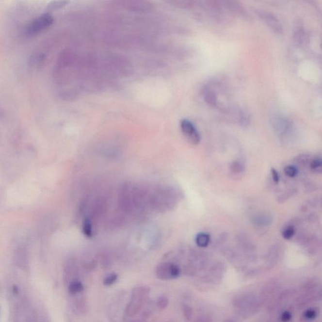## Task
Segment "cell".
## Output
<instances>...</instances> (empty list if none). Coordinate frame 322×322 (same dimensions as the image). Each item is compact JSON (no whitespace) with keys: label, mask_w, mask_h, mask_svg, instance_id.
I'll list each match as a JSON object with an SVG mask.
<instances>
[{"label":"cell","mask_w":322,"mask_h":322,"mask_svg":"<svg viewBox=\"0 0 322 322\" xmlns=\"http://www.w3.org/2000/svg\"><path fill=\"white\" fill-rule=\"evenodd\" d=\"M149 288L139 287L133 290L131 300L126 307L125 315L127 318H133L138 314L143 306L148 302Z\"/></svg>","instance_id":"obj_1"},{"label":"cell","mask_w":322,"mask_h":322,"mask_svg":"<svg viewBox=\"0 0 322 322\" xmlns=\"http://www.w3.org/2000/svg\"><path fill=\"white\" fill-rule=\"evenodd\" d=\"M53 22H54V18L51 15L48 13L42 15L30 23L25 30L26 31L25 33L29 37H33V36L39 34L40 33L49 28Z\"/></svg>","instance_id":"obj_2"},{"label":"cell","mask_w":322,"mask_h":322,"mask_svg":"<svg viewBox=\"0 0 322 322\" xmlns=\"http://www.w3.org/2000/svg\"><path fill=\"white\" fill-rule=\"evenodd\" d=\"M115 3L124 9L130 12H149L153 8L150 0H113Z\"/></svg>","instance_id":"obj_3"},{"label":"cell","mask_w":322,"mask_h":322,"mask_svg":"<svg viewBox=\"0 0 322 322\" xmlns=\"http://www.w3.org/2000/svg\"><path fill=\"white\" fill-rule=\"evenodd\" d=\"M181 269L172 262H162L157 266L156 274L161 280L177 279L181 274Z\"/></svg>","instance_id":"obj_4"},{"label":"cell","mask_w":322,"mask_h":322,"mask_svg":"<svg viewBox=\"0 0 322 322\" xmlns=\"http://www.w3.org/2000/svg\"><path fill=\"white\" fill-rule=\"evenodd\" d=\"M256 14L270 28L277 34L283 33V25L274 15L263 10H256Z\"/></svg>","instance_id":"obj_5"},{"label":"cell","mask_w":322,"mask_h":322,"mask_svg":"<svg viewBox=\"0 0 322 322\" xmlns=\"http://www.w3.org/2000/svg\"><path fill=\"white\" fill-rule=\"evenodd\" d=\"M180 126H181L182 132L191 144L198 145L200 143V133L198 132L190 121L186 119L182 120Z\"/></svg>","instance_id":"obj_6"},{"label":"cell","mask_w":322,"mask_h":322,"mask_svg":"<svg viewBox=\"0 0 322 322\" xmlns=\"http://www.w3.org/2000/svg\"><path fill=\"white\" fill-rule=\"evenodd\" d=\"M219 5H222L237 14L244 15L245 12L241 4L237 0H216Z\"/></svg>","instance_id":"obj_7"},{"label":"cell","mask_w":322,"mask_h":322,"mask_svg":"<svg viewBox=\"0 0 322 322\" xmlns=\"http://www.w3.org/2000/svg\"><path fill=\"white\" fill-rule=\"evenodd\" d=\"M15 262L19 268L25 269L28 267V256L26 250L19 248L15 253Z\"/></svg>","instance_id":"obj_8"},{"label":"cell","mask_w":322,"mask_h":322,"mask_svg":"<svg viewBox=\"0 0 322 322\" xmlns=\"http://www.w3.org/2000/svg\"><path fill=\"white\" fill-rule=\"evenodd\" d=\"M84 290V285L78 279H74L69 283L68 291L72 295H75L78 293H81Z\"/></svg>","instance_id":"obj_9"},{"label":"cell","mask_w":322,"mask_h":322,"mask_svg":"<svg viewBox=\"0 0 322 322\" xmlns=\"http://www.w3.org/2000/svg\"><path fill=\"white\" fill-rule=\"evenodd\" d=\"M69 1L70 0H54L48 4L47 10L50 12L57 11L68 5Z\"/></svg>","instance_id":"obj_10"},{"label":"cell","mask_w":322,"mask_h":322,"mask_svg":"<svg viewBox=\"0 0 322 322\" xmlns=\"http://www.w3.org/2000/svg\"><path fill=\"white\" fill-rule=\"evenodd\" d=\"M204 99L205 102L208 105H210L211 107L217 105V95H216L215 93L213 92V91L209 90H205L204 92Z\"/></svg>","instance_id":"obj_11"},{"label":"cell","mask_w":322,"mask_h":322,"mask_svg":"<svg viewBox=\"0 0 322 322\" xmlns=\"http://www.w3.org/2000/svg\"><path fill=\"white\" fill-rule=\"evenodd\" d=\"M210 242V237L205 233H200L197 235L196 237V243L199 247H206L209 245Z\"/></svg>","instance_id":"obj_12"},{"label":"cell","mask_w":322,"mask_h":322,"mask_svg":"<svg viewBox=\"0 0 322 322\" xmlns=\"http://www.w3.org/2000/svg\"><path fill=\"white\" fill-rule=\"evenodd\" d=\"M92 226V223L90 219H85L84 220L83 223H82V232H83L84 236L89 237V238L93 237Z\"/></svg>","instance_id":"obj_13"},{"label":"cell","mask_w":322,"mask_h":322,"mask_svg":"<svg viewBox=\"0 0 322 322\" xmlns=\"http://www.w3.org/2000/svg\"><path fill=\"white\" fill-rule=\"evenodd\" d=\"M244 169L245 167L242 163L239 162L238 161H234L230 165L231 172L236 174V175L242 173L243 171H244Z\"/></svg>","instance_id":"obj_14"},{"label":"cell","mask_w":322,"mask_h":322,"mask_svg":"<svg viewBox=\"0 0 322 322\" xmlns=\"http://www.w3.org/2000/svg\"><path fill=\"white\" fill-rule=\"evenodd\" d=\"M310 167L311 171L317 173H321L322 172V160L321 158H316L311 161L310 162Z\"/></svg>","instance_id":"obj_15"},{"label":"cell","mask_w":322,"mask_h":322,"mask_svg":"<svg viewBox=\"0 0 322 322\" xmlns=\"http://www.w3.org/2000/svg\"><path fill=\"white\" fill-rule=\"evenodd\" d=\"M294 40L295 42L298 44H302L304 42L305 37V32L304 29H302V27H298L296 29L295 33L294 35Z\"/></svg>","instance_id":"obj_16"},{"label":"cell","mask_w":322,"mask_h":322,"mask_svg":"<svg viewBox=\"0 0 322 322\" xmlns=\"http://www.w3.org/2000/svg\"><path fill=\"white\" fill-rule=\"evenodd\" d=\"M118 279V275L116 273H111L105 277L103 281L104 285L109 287L116 283Z\"/></svg>","instance_id":"obj_17"},{"label":"cell","mask_w":322,"mask_h":322,"mask_svg":"<svg viewBox=\"0 0 322 322\" xmlns=\"http://www.w3.org/2000/svg\"><path fill=\"white\" fill-rule=\"evenodd\" d=\"M169 301L165 296H161L156 301V306L160 310H164L168 305Z\"/></svg>","instance_id":"obj_18"},{"label":"cell","mask_w":322,"mask_h":322,"mask_svg":"<svg viewBox=\"0 0 322 322\" xmlns=\"http://www.w3.org/2000/svg\"><path fill=\"white\" fill-rule=\"evenodd\" d=\"M239 123L242 126L246 127L249 124L250 118L246 112H241L239 115Z\"/></svg>","instance_id":"obj_19"},{"label":"cell","mask_w":322,"mask_h":322,"mask_svg":"<svg viewBox=\"0 0 322 322\" xmlns=\"http://www.w3.org/2000/svg\"><path fill=\"white\" fill-rule=\"evenodd\" d=\"M286 175L290 177H295L298 174L297 169L293 166H288L285 168Z\"/></svg>","instance_id":"obj_20"},{"label":"cell","mask_w":322,"mask_h":322,"mask_svg":"<svg viewBox=\"0 0 322 322\" xmlns=\"http://www.w3.org/2000/svg\"><path fill=\"white\" fill-rule=\"evenodd\" d=\"M294 232H295V230H294L293 226H288V227L283 231V237L284 239L288 240V239H291L293 237Z\"/></svg>","instance_id":"obj_21"},{"label":"cell","mask_w":322,"mask_h":322,"mask_svg":"<svg viewBox=\"0 0 322 322\" xmlns=\"http://www.w3.org/2000/svg\"><path fill=\"white\" fill-rule=\"evenodd\" d=\"M296 161L300 164L305 166V165H306L308 163H310V158H309V156L301 155L298 157V158L296 159Z\"/></svg>","instance_id":"obj_22"},{"label":"cell","mask_w":322,"mask_h":322,"mask_svg":"<svg viewBox=\"0 0 322 322\" xmlns=\"http://www.w3.org/2000/svg\"><path fill=\"white\" fill-rule=\"evenodd\" d=\"M183 310L184 317H185L186 319L190 320L192 317V309L189 306H188V305H184Z\"/></svg>","instance_id":"obj_23"},{"label":"cell","mask_w":322,"mask_h":322,"mask_svg":"<svg viewBox=\"0 0 322 322\" xmlns=\"http://www.w3.org/2000/svg\"><path fill=\"white\" fill-rule=\"evenodd\" d=\"M304 316L305 319L308 320L314 319L317 316V312L312 309L305 311Z\"/></svg>","instance_id":"obj_24"},{"label":"cell","mask_w":322,"mask_h":322,"mask_svg":"<svg viewBox=\"0 0 322 322\" xmlns=\"http://www.w3.org/2000/svg\"><path fill=\"white\" fill-rule=\"evenodd\" d=\"M271 173L273 181H274V183H278L279 181V176L277 171L274 168H271Z\"/></svg>","instance_id":"obj_25"},{"label":"cell","mask_w":322,"mask_h":322,"mask_svg":"<svg viewBox=\"0 0 322 322\" xmlns=\"http://www.w3.org/2000/svg\"><path fill=\"white\" fill-rule=\"evenodd\" d=\"M291 314L289 311H285V312L281 315V321L283 322H288L291 320Z\"/></svg>","instance_id":"obj_26"},{"label":"cell","mask_w":322,"mask_h":322,"mask_svg":"<svg viewBox=\"0 0 322 322\" xmlns=\"http://www.w3.org/2000/svg\"><path fill=\"white\" fill-rule=\"evenodd\" d=\"M5 111H4L3 109L0 108V118H3L5 117Z\"/></svg>","instance_id":"obj_27"}]
</instances>
